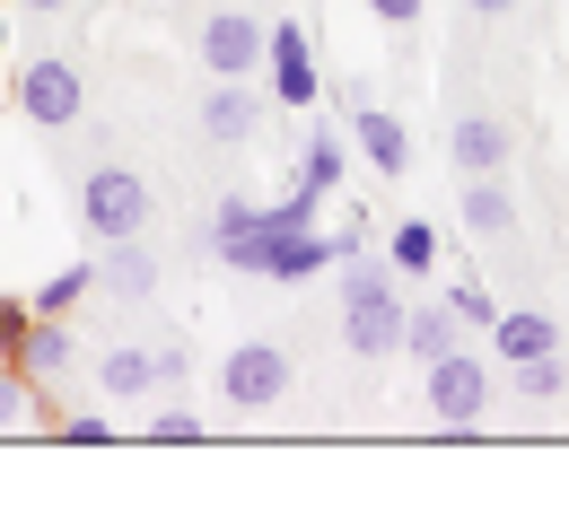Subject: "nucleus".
Wrapping results in <instances>:
<instances>
[{"label":"nucleus","instance_id":"1","mask_svg":"<svg viewBox=\"0 0 569 507\" xmlns=\"http://www.w3.org/2000/svg\"><path fill=\"white\" fill-rule=\"evenodd\" d=\"M333 297H342V342H351L359 359H395V351H403V290H395V263L342 254V263H333Z\"/></svg>","mask_w":569,"mask_h":507},{"label":"nucleus","instance_id":"2","mask_svg":"<svg viewBox=\"0 0 569 507\" xmlns=\"http://www.w3.org/2000/svg\"><path fill=\"white\" fill-rule=\"evenodd\" d=\"M491 394H499V376L482 367V351H447V359H429V376H421V403H429V420H438L447 437L482 429Z\"/></svg>","mask_w":569,"mask_h":507},{"label":"nucleus","instance_id":"3","mask_svg":"<svg viewBox=\"0 0 569 507\" xmlns=\"http://www.w3.org/2000/svg\"><path fill=\"white\" fill-rule=\"evenodd\" d=\"M79 219H88L97 245L141 236V227H149V184L132 175V166H88V175H79Z\"/></svg>","mask_w":569,"mask_h":507},{"label":"nucleus","instance_id":"4","mask_svg":"<svg viewBox=\"0 0 569 507\" xmlns=\"http://www.w3.org/2000/svg\"><path fill=\"white\" fill-rule=\"evenodd\" d=\"M289 394V351L281 342H237L228 359H219V403L228 412H272Z\"/></svg>","mask_w":569,"mask_h":507},{"label":"nucleus","instance_id":"5","mask_svg":"<svg viewBox=\"0 0 569 507\" xmlns=\"http://www.w3.org/2000/svg\"><path fill=\"white\" fill-rule=\"evenodd\" d=\"M18 114L44 123V132H71L79 114H88V88H79V71L62 53H36V62L18 71Z\"/></svg>","mask_w":569,"mask_h":507},{"label":"nucleus","instance_id":"6","mask_svg":"<svg viewBox=\"0 0 569 507\" xmlns=\"http://www.w3.org/2000/svg\"><path fill=\"white\" fill-rule=\"evenodd\" d=\"M263 18H246V9H211L202 18V71L211 79H254L263 71Z\"/></svg>","mask_w":569,"mask_h":507},{"label":"nucleus","instance_id":"7","mask_svg":"<svg viewBox=\"0 0 569 507\" xmlns=\"http://www.w3.org/2000/svg\"><path fill=\"white\" fill-rule=\"evenodd\" d=\"M263 62H272V105H316V97H325V71H316V44H307V27L272 18V36H263Z\"/></svg>","mask_w":569,"mask_h":507},{"label":"nucleus","instance_id":"8","mask_svg":"<svg viewBox=\"0 0 569 507\" xmlns=\"http://www.w3.org/2000/svg\"><path fill=\"white\" fill-rule=\"evenodd\" d=\"M263 114H272V97H254L246 79H211L202 88V141H219V149H246L263 132Z\"/></svg>","mask_w":569,"mask_h":507},{"label":"nucleus","instance_id":"9","mask_svg":"<svg viewBox=\"0 0 569 507\" xmlns=\"http://www.w3.org/2000/svg\"><path fill=\"white\" fill-rule=\"evenodd\" d=\"M482 342H491L499 367H526V359H552V351H561V333H552V315H543V306H499Z\"/></svg>","mask_w":569,"mask_h":507},{"label":"nucleus","instance_id":"10","mask_svg":"<svg viewBox=\"0 0 569 507\" xmlns=\"http://www.w3.org/2000/svg\"><path fill=\"white\" fill-rule=\"evenodd\" d=\"M351 149L377 166V175H412V132H403L386 105H368V97L351 105Z\"/></svg>","mask_w":569,"mask_h":507},{"label":"nucleus","instance_id":"11","mask_svg":"<svg viewBox=\"0 0 569 507\" xmlns=\"http://www.w3.org/2000/svg\"><path fill=\"white\" fill-rule=\"evenodd\" d=\"M71 315H36L27 333H18V351H9V367L27 376V385H44V376H71Z\"/></svg>","mask_w":569,"mask_h":507},{"label":"nucleus","instance_id":"12","mask_svg":"<svg viewBox=\"0 0 569 507\" xmlns=\"http://www.w3.org/2000/svg\"><path fill=\"white\" fill-rule=\"evenodd\" d=\"M97 394H106V412H141L158 394V351H106L97 359Z\"/></svg>","mask_w":569,"mask_h":507},{"label":"nucleus","instance_id":"13","mask_svg":"<svg viewBox=\"0 0 569 507\" xmlns=\"http://www.w3.org/2000/svg\"><path fill=\"white\" fill-rule=\"evenodd\" d=\"M447 158H456V175H499V166H508V123H499V114H456Z\"/></svg>","mask_w":569,"mask_h":507},{"label":"nucleus","instance_id":"14","mask_svg":"<svg viewBox=\"0 0 569 507\" xmlns=\"http://www.w3.org/2000/svg\"><path fill=\"white\" fill-rule=\"evenodd\" d=\"M403 351H412V359H447V351H465V324H456V306H447V297H412V306H403Z\"/></svg>","mask_w":569,"mask_h":507},{"label":"nucleus","instance_id":"15","mask_svg":"<svg viewBox=\"0 0 569 507\" xmlns=\"http://www.w3.org/2000/svg\"><path fill=\"white\" fill-rule=\"evenodd\" d=\"M97 281H106L114 297H132V306H141V297H158V254H149L141 236H114V245H106V263H97Z\"/></svg>","mask_w":569,"mask_h":507},{"label":"nucleus","instance_id":"16","mask_svg":"<svg viewBox=\"0 0 569 507\" xmlns=\"http://www.w3.org/2000/svg\"><path fill=\"white\" fill-rule=\"evenodd\" d=\"M342 166H351V149H342V132H333V123H316V132H307V149H298V184L333 202V193H342Z\"/></svg>","mask_w":569,"mask_h":507},{"label":"nucleus","instance_id":"17","mask_svg":"<svg viewBox=\"0 0 569 507\" xmlns=\"http://www.w3.org/2000/svg\"><path fill=\"white\" fill-rule=\"evenodd\" d=\"M465 227L473 236H517V202L499 175H465Z\"/></svg>","mask_w":569,"mask_h":507},{"label":"nucleus","instance_id":"18","mask_svg":"<svg viewBox=\"0 0 569 507\" xmlns=\"http://www.w3.org/2000/svg\"><path fill=\"white\" fill-rule=\"evenodd\" d=\"M386 263H395V281H421L429 263H438V227H429V219H403V227L386 236Z\"/></svg>","mask_w":569,"mask_h":507},{"label":"nucleus","instance_id":"19","mask_svg":"<svg viewBox=\"0 0 569 507\" xmlns=\"http://www.w3.org/2000/svg\"><path fill=\"white\" fill-rule=\"evenodd\" d=\"M88 290H97V263H71V272H53V281L27 297V306H36V315H71V306H79Z\"/></svg>","mask_w":569,"mask_h":507},{"label":"nucleus","instance_id":"20","mask_svg":"<svg viewBox=\"0 0 569 507\" xmlns=\"http://www.w3.org/2000/svg\"><path fill=\"white\" fill-rule=\"evenodd\" d=\"M508 385H517V403H535V412H543V403H561V351H552V359L508 367Z\"/></svg>","mask_w":569,"mask_h":507},{"label":"nucleus","instance_id":"21","mask_svg":"<svg viewBox=\"0 0 569 507\" xmlns=\"http://www.w3.org/2000/svg\"><path fill=\"white\" fill-rule=\"evenodd\" d=\"M447 306H456V324H465V333H491V315H499V297L482 290V281H456Z\"/></svg>","mask_w":569,"mask_h":507},{"label":"nucleus","instance_id":"22","mask_svg":"<svg viewBox=\"0 0 569 507\" xmlns=\"http://www.w3.org/2000/svg\"><path fill=\"white\" fill-rule=\"evenodd\" d=\"M149 437H158V446H193V437H202V412H184V403H158V412H149Z\"/></svg>","mask_w":569,"mask_h":507},{"label":"nucleus","instance_id":"23","mask_svg":"<svg viewBox=\"0 0 569 507\" xmlns=\"http://www.w3.org/2000/svg\"><path fill=\"white\" fill-rule=\"evenodd\" d=\"M246 227H254V202H246V193H228V202L211 211V254H219V245H237Z\"/></svg>","mask_w":569,"mask_h":507},{"label":"nucleus","instance_id":"24","mask_svg":"<svg viewBox=\"0 0 569 507\" xmlns=\"http://www.w3.org/2000/svg\"><path fill=\"white\" fill-rule=\"evenodd\" d=\"M62 446H114V412H71V420H62Z\"/></svg>","mask_w":569,"mask_h":507},{"label":"nucleus","instance_id":"25","mask_svg":"<svg viewBox=\"0 0 569 507\" xmlns=\"http://www.w3.org/2000/svg\"><path fill=\"white\" fill-rule=\"evenodd\" d=\"M18 420H27V376L0 359V429H18Z\"/></svg>","mask_w":569,"mask_h":507},{"label":"nucleus","instance_id":"26","mask_svg":"<svg viewBox=\"0 0 569 507\" xmlns=\"http://www.w3.org/2000/svg\"><path fill=\"white\" fill-rule=\"evenodd\" d=\"M27 324H36V306H27V297H0V359L18 351V333H27Z\"/></svg>","mask_w":569,"mask_h":507},{"label":"nucleus","instance_id":"27","mask_svg":"<svg viewBox=\"0 0 569 507\" xmlns=\"http://www.w3.org/2000/svg\"><path fill=\"white\" fill-rule=\"evenodd\" d=\"M368 18H386V27H412V18H421V0H368Z\"/></svg>","mask_w":569,"mask_h":507},{"label":"nucleus","instance_id":"28","mask_svg":"<svg viewBox=\"0 0 569 507\" xmlns=\"http://www.w3.org/2000/svg\"><path fill=\"white\" fill-rule=\"evenodd\" d=\"M184 376H193V367H184V351L167 342V351H158V394H167V385H184Z\"/></svg>","mask_w":569,"mask_h":507},{"label":"nucleus","instance_id":"29","mask_svg":"<svg viewBox=\"0 0 569 507\" xmlns=\"http://www.w3.org/2000/svg\"><path fill=\"white\" fill-rule=\"evenodd\" d=\"M465 9H473V18H508L517 0H465Z\"/></svg>","mask_w":569,"mask_h":507},{"label":"nucleus","instance_id":"30","mask_svg":"<svg viewBox=\"0 0 569 507\" xmlns=\"http://www.w3.org/2000/svg\"><path fill=\"white\" fill-rule=\"evenodd\" d=\"M18 9H36V18H53V9H71V0H18Z\"/></svg>","mask_w":569,"mask_h":507},{"label":"nucleus","instance_id":"31","mask_svg":"<svg viewBox=\"0 0 569 507\" xmlns=\"http://www.w3.org/2000/svg\"><path fill=\"white\" fill-rule=\"evenodd\" d=\"M0 44H9V27H0Z\"/></svg>","mask_w":569,"mask_h":507}]
</instances>
